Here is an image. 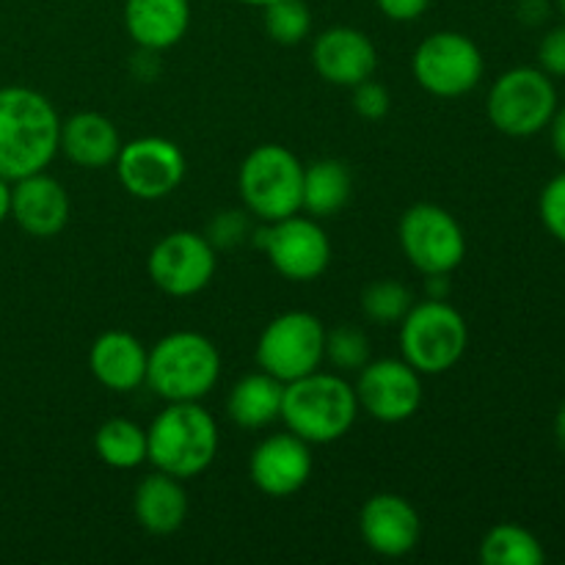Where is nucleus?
<instances>
[{
	"label": "nucleus",
	"mask_w": 565,
	"mask_h": 565,
	"mask_svg": "<svg viewBox=\"0 0 565 565\" xmlns=\"http://www.w3.org/2000/svg\"><path fill=\"white\" fill-rule=\"evenodd\" d=\"M61 119L44 94L28 86L0 88V177L9 182L44 171L58 154Z\"/></svg>",
	"instance_id": "nucleus-1"
},
{
	"label": "nucleus",
	"mask_w": 565,
	"mask_h": 565,
	"mask_svg": "<svg viewBox=\"0 0 565 565\" xmlns=\"http://www.w3.org/2000/svg\"><path fill=\"white\" fill-rule=\"evenodd\" d=\"M248 478L274 500H287L298 494L312 478V445L298 439L296 434L265 436L248 458Z\"/></svg>",
	"instance_id": "nucleus-15"
},
{
	"label": "nucleus",
	"mask_w": 565,
	"mask_h": 565,
	"mask_svg": "<svg viewBox=\"0 0 565 565\" xmlns=\"http://www.w3.org/2000/svg\"><path fill=\"white\" fill-rule=\"evenodd\" d=\"M326 359L340 373H359L370 362V340L359 326H337L326 331Z\"/></svg>",
	"instance_id": "nucleus-29"
},
{
	"label": "nucleus",
	"mask_w": 565,
	"mask_h": 565,
	"mask_svg": "<svg viewBox=\"0 0 565 565\" xmlns=\"http://www.w3.org/2000/svg\"><path fill=\"white\" fill-rule=\"evenodd\" d=\"M94 452L99 461L110 469H136L147 463L149 445H147V430L138 423L125 417L105 419L94 434Z\"/></svg>",
	"instance_id": "nucleus-25"
},
{
	"label": "nucleus",
	"mask_w": 565,
	"mask_h": 565,
	"mask_svg": "<svg viewBox=\"0 0 565 565\" xmlns=\"http://www.w3.org/2000/svg\"><path fill=\"white\" fill-rule=\"evenodd\" d=\"M312 66L326 83L353 88L379 70V50L359 28L334 25L312 44Z\"/></svg>",
	"instance_id": "nucleus-17"
},
{
	"label": "nucleus",
	"mask_w": 565,
	"mask_h": 565,
	"mask_svg": "<svg viewBox=\"0 0 565 565\" xmlns=\"http://www.w3.org/2000/svg\"><path fill=\"white\" fill-rule=\"evenodd\" d=\"M248 235V221L246 215L237 213V210H224V213L215 215L207 226V241L213 243L215 252L218 248H232L237 243L246 241Z\"/></svg>",
	"instance_id": "nucleus-32"
},
{
	"label": "nucleus",
	"mask_w": 565,
	"mask_h": 565,
	"mask_svg": "<svg viewBox=\"0 0 565 565\" xmlns=\"http://www.w3.org/2000/svg\"><path fill=\"white\" fill-rule=\"evenodd\" d=\"M359 408L379 423L397 425L423 406V375L406 359H375L359 370Z\"/></svg>",
	"instance_id": "nucleus-14"
},
{
	"label": "nucleus",
	"mask_w": 565,
	"mask_h": 565,
	"mask_svg": "<svg viewBox=\"0 0 565 565\" xmlns=\"http://www.w3.org/2000/svg\"><path fill=\"white\" fill-rule=\"evenodd\" d=\"M414 81L439 99L475 92L483 81L486 61L478 44L458 31H436L419 42L412 58Z\"/></svg>",
	"instance_id": "nucleus-9"
},
{
	"label": "nucleus",
	"mask_w": 565,
	"mask_h": 565,
	"mask_svg": "<svg viewBox=\"0 0 565 565\" xmlns=\"http://www.w3.org/2000/svg\"><path fill=\"white\" fill-rule=\"evenodd\" d=\"M359 412L356 390L342 375L315 370L285 384L279 419L307 445H331L351 434Z\"/></svg>",
	"instance_id": "nucleus-2"
},
{
	"label": "nucleus",
	"mask_w": 565,
	"mask_h": 565,
	"mask_svg": "<svg viewBox=\"0 0 565 565\" xmlns=\"http://www.w3.org/2000/svg\"><path fill=\"white\" fill-rule=\"evenodd\" d=\"M480 561L486 565H544L546 552L539 535L522 524H497L480 541Z\"/></svg>",
	"instance_id": "nucleus-26"
},
{
	"label": "nucleus",
	"mask_w": 565,
	"mask_h": 565,
	"mask_svg": "<svg viewBox=\"0 0 565 565\" xmlns=\"http://www.w3.org/2000/svg\"><path fill=\"white\" fill-rule=\"evenodd\" d=\"M265 11V31L276 44H301L312 31V11L303 0H270L263 6Z\"/></svg>",
	"instance_id": "nucleus-28"
},
{
	"label": "nucleus",
	"mask_w": 565,
	"mask_h": 565,
	"mask_svg": "<svg viewBox=\"0 0 565 565\" xmlns=\"http://www.w3.org/2000/svg\"><path fill=\"white\" fill-rule=\"evenodd\" d=\"M218 441V425L202 403H169L147 430V461L158 472L191 480L213 467Z\"/></svg>",
	"instance_id": "nucleus-3"
},
{
	"label": "nucleus",
	"mask_w": 565,
	"mask_h": 565,
	"mask_svg": "<svg viewBox=\"0 0 565 565\" xmlns=\"http://www.w3.org/2000/svg\"><path fill=\"white\" fill-rule=\"evenodd\" d=\"M114 166L121 188L141 202L171 196L182 185L188 169L182 149L163 136H143L121 143Z\"/></svg>",
	"instance_id": "nucleus-13"
},
{
	"label": "nucleus",
	"mask_w": 565,
	"mask_h": 565,
	"mask_svg": "<svg viewBox=\"0 0 565 565\" xmlns=\"http://www.w3.org/2000/svg\"><path fill=\"white\" fill-rule=\"evenodd\" d=\"M9 204H11V182L0 177V224L9 218Z\"/></svg>",
	"instance_id": "nucleus-38"
},
{
	"label": "nucleus",
	"mask_w": 565,
	"mask_h": 565,
	"mask_svg": "<svg viewBox=\"0 0 565 565\" xmlns=\"http://www.w3.org/2000/svg\"><path fill=\"white\" fill-rule=\"evenodd\" d=\"M241 3H246V6H259V9H263V6H268L270 0H241Z\"/></svg>",
	"instance_id": "nucleus-40"
},
{
	"label": "nucleus",
	"mask_w": 565,
	"mask_h": 565,
	"mask_svg": "<svg viewBox=\"0 0 565 565\" xmlns=\"http://www.w3.org/2000/svg\"><path fill=\"white\" fill-rule=\"evenodd\" d=\"M121 149L119 130L108 116L97 110H81L61 121L58 152H64L81 169H105Z\"/></svg>",
	"instance_id": "nucleus-21"
},
{
	"label": "nucleus",
	"mask_w": 565,
	"mask_h": 565,
	"mask_svg": "<svg viewBox=\"0 0 565 565\" xmlns=\"http://www.w3.org/2000/svg\"><path fill=\"white\" fill-rule=\"evenodd\" d=\"M557 110V88L544 70L516 66L500 75L486 99L491 125L511 138H530L546 130Z\"/></svg>",
	"instance_id": "nucleus-7"
},
{
	"label": "nucleus",
	"mask_w": 565,
	"mask_h": 565,
	"mask_svg": "<svg viewBox=\"0 0 565 565\" xmlns=\"http://www.w3.org/2000/svg\"><path fill=\"white\" fill-rule=\"evenodd\" d=\"M125 28L141 50H169L191 28L188 0H125Z\"/></svg>",
	"instance_id": "nucleus-20"
},
{
	"label": "nucleus",
	"mask_w": 565,
	"mask_h": 565,
	"mask_svg": "<svg viewBox=\"0 0 565 565\" xmlns=\"http://www.w3.org/2000/svg\"><path fill=\"white\" fill-rule=\"evenodd\" d=\"M132 513L136 522L152 535H171L185 524L188 519V494L182 480L158 472L141 480L132 494Z\"/></svg>",
	"instance_id": "nucleus-22"
},
{
	"label": "nucleus",
	"mask_w": 565,
	"mask_h": 565,
	"mask_svg": "<svg viewBox=\"0 0 565 565\" xmlns=\"http://www.w3.org/2000/svg\"><path fill=\"white\" fill-rule=\"evenodd\" d=\"M412 307V290L397 279L370 281L362 290V315L375 326H401Z\"/></svg>",
	"instance_id": "nucleus-27"
},
{
	"label": "nucleus",
	"mask_w": 565,
	"mask_h": 565,
	"mask_svg": "<svg viewBox=\"0 0 565 565\" xmlns=\"http://www.w3.org/2000/svg\"><path fill=\"white\" fill-rule=\"evenodd\" d=\"M221 379V353L199 331H171L147 359V386L166 403H196Z\"/></svg>",
	"instance_id": "nucleus-4"
},
{
	"label": "nucleus",
	"mask_w": 565,
	"mask_h": 565,
	"mask_svg": "<svg viewBox=\"0 0 565 565\" xmlns=\"http://www.w3.org/2000/svg\"><path fill=\"white\" fill-rule=\"evenodd\" d=\"M215 268H218V257H215L213 243L207 241V235L188 230L160 237L147 259L149 279L171 298L199 296L213 281Z\"/></svg>",
	"instance_id": "nucleus-12"
},
{
	"label": "nucleus",
	"mask_w": 565,
	"mask_h": 565,
	"mask_svg": "<svg viewBox=\"0 0 565 565\" xmlns=\"http://www.w3.org/2000/svg\"><path fill=\"white\" fill-rule=\"evenodd\" d=\"M353 180L351 171L342 160L323 158L315 160L303 169L301 188V213L312 218H331L351 202Z\"/></svg>",
	"instance_id": "nucleus-24"
},
{
	"label": "nucleus",
	"mask_w": 565,
	"mask_h": 565,
	"mask_svg": "<svg viewBox=\"0 0 565 565\" xmlns=\"http://www.w3.org/2000/svg\"><path fill=\"white\" fill-rule=\"evenodd\" d=\"M257 246L268 254L276 274L287 281H315L331 263V241L312 215H287L257 232Z\"/></svg>",
	"instance_id": "nucleus-11"
},
{
	"label": "nucleus",
	"mask_w": 565,
	"mask_h": 565,
	"mask_svg": "<svg viewBox=\"0 0 565 565\" xmlns=\"http://www.w3.org/2000/svg\"><path fill=\"white\" fill-rule=\"evenodd\" d=\"M392 108V97L386 92V86H381L379 81L367 77V81L356 83L353 86V110H356L362 119L367 121H381Z\"/></svg>",
	"instance_id": "nucleus-31"
},
{
	"label": "nucleus",
	"mask_w": 565,
	"mask_h": 565,
	"mask_svg": "<svg viewBox=\"0 0 565 565\" xmlns=\"http://www.w3.org/2000/svg\"><path fill=\"white\" fill-rule=\"evenodd\" d=\"M326 359V326L303 309L281 312L270 320L257 340L259 370L281 384L320 370Z\"/></svg>",
	"instance_id": "nucleus-8"
},
{
	"label": "nucleus",
	"mask_w": 565,
	"mask_h": 565,
	"mask_svg": "<svg viewBox=\"0 0 565 565\" xmlns=\"http://www.w3.org/2000/svg\"><path fill=\"white\" fill-rule=\"evenodd\" d=\"M359 535L364 546L381 557H406L417 550L423 522L419 513L406 497L401 494H373L359 513Z\"/></svg>",
	"instance_id": "nucleus-16"
},
{
	"label": "nucleus",
	"mask_w": 565,
	"mask_h": 565,
	"mask_svg": "<svg viewBox=\"0 0 565 565\" xmlns=\"http://www.w3.org/2000/svg\"><path fill=\"white\" fill-rule=\"evenodd\" d=\"M555 439H557V447L565 452V401L563 406L557 408V417H555Z\"/></svg>",
	"instance_id": "nucleus-39"
},
{
	"label": "nucleus",
	"mask_w": 565,
	"mask_h": 565,
	"mask_svg": "<svg viewBox=\"0 0 565 565\" xmlns=\"http://www.w3.org/2000/svg\"><path fill=\"white\" fill-rule=\"evenodd\" d=\"M539 213L544 221L546 232H550L555 241L565 243V171L563 174L552 177L544 185L539 199Z\"/></svg>",
	"instance_id": "nucleus-30"
},
{
	"label": "nucleus",
	"mask_w": 565,
	"mask_h": 565,
	"mask_svg": "<svg viewBox=\"0 0 565 565\" xmlns=\"http://www.w3.org/2000/svg\"><path fill=\"white\" fill-rule=\"evenodd\" d=\"M147 359L149 351L138 337H132L130 331L110 329L94 340L88 351V367L97 384L125 395L147 384Z\"/></svg>",
	"instance_id": "nucleus-19"
},
{
	"label": "nucleus",
	"mask_w": 565,
	"mask_h": 565,
	"mask_svg": "<svg viewBox=\"0 0 565 565\" xmlns=\"http://www.w3.org/2000/svg\"><path fill=\"white\" fill-rule=\"evenodd\" d=\"M469 345V326L452 303L425 298L401 320V353L419 375L456 367Z\"/></svg>",
	"instance_id": "nucleus-6"
},
{
	"label": "nucleus",
	"mask_w": 565,
	"mask_h": 565,
	"mask_svg": "<svg viewBox=\"0 0 565 565\" xmlns=\"http://www.w3.org/2000/svg\"><path fill=\"white\" fill-rule=\"evenodd\" d=\"M550 14V6L546 0H519V17H522L527 25H541Z\"/></svg>",
	"instance_id": "nucleus-35"
},
{
	"label": "nucleus",
	"mask_w": 565,
	"mask_h": 565,
	"mask_svg": "<svg viewBox=\"0 0 565 565\" xmlns=\"http://www.w3.org/2000/svg\"><path fill=\"white\" fill-rule=\"evenodd\" d=\"M401 248L423 276L452 274L467 257V235L450 210L434 202H419L403 213Z\"/></svg>",
	"instance_id": "nucleus-10"
},
{
	"label": "nucleus",
	"mask_w": 565,
	"mask_h": 565,
	"mask_svg": "<svg viewBox=\"0 0 565 565\" xmlns=\"http://www.w3.org/2000/svg\"><path fill=\"white\" fill-rule=\"evenodd\" d=\"M72 204L66 188L55 177L36 171L31 177L11 182L9 215L17 221L25 235L31 237H55L70 224Z\"/></svg>",
	"instance_id": "nucleus-18"
},
{
	"label": "nucleus",
	"mask_w": 565,
	"mask_h": 565,
	"mask_svg": "<svg viewBox=\"0 0 565 565\" xmlns=\"http://www.w3.org/2000/svg\"><path fill=\"white\" fill-rule=\"evenodd\" d=\"M425 290H428V298L447 301V296H450V274L425 276Z\"/></svg>",
	"instance_id": "nucleus-37"
},
{
	"label": "nucleus",
	"mask_w": 565,
	"mask_h": 565,
	"mask_svg": "<svg viewBox=\"0 0 565 565\" xmlns=\"http://www.w3.org/2000/svg\"><path fill=\"white\" fill-rule=\"evenodd\" d=\"M539 70L550 77H565V25L552 28L539 44Z\"/></svg>",
	"instance_id": "nucleus-33"
},
{
	"label": "nucleus",
	"mask_w": 565,
	"mask_h": 565,
	"mask_svg": "<svg viewBox=\"0 0 565 565\" xmlns=\"http://www.w3.org/2000/svg\"><path fill=\"white\" fill-rule=\"evenodd\" d=\"M381 14L392 22H414L428 11L430 0H375Z\"/></svg>",
	"instance_id": "nucleus-34"
},
{
	"label": "nucleus",
	"mask_w": 565,
	"mask_h": 565,
	"mask_svg": "<svg viewBox=\"0 0 565 565\" xmlns=\"http://www.w3.org/2000/svg\"><path fill=\"white\" fill-rule=\"evenodd\" d=\"M303 166L281 143H259L237 171V191L252 215L265 224L301 213Z\"/></svg>",
	"instance_id": "nucleus-5"
},
{
	"label": "nucleus",
	"mask_w": 565,
	"mask_h": 565,
	"mask_svg": "<svg viewBox=\"0 0 565 565\" xmlns=\"http://www.w3.org/2000/svg\"><path fill=\"white\" fill-rule=\"evenodd\" d=\"M285 384L265 370L248 373L237 381L226 397V414L246 430H263L281 417Z\"/></svg>",
	"instance_id": "nucleus-23"
},
{
	"label": "nucleus",
	"mask_w": 565,
	"mask_h": 565,
	"mask_svg": "<svg viewBox=\"0 0 565 565\" xmlns=\"http://www.w3.org/2000/svg\"><path fill=\"white\" fill-rule=\"evenodd\" d=\"M550 136H552V149H555L557 158L565 163V108H557L555 116H552Z\"/></svg>",
	"instance_id": "nucleus-36"
},
{
	"label": "nucleus",
	"mask_w": 565,
	"mask_h": 565,
	"mask_svg": "<svg viewBox=\"0 0 565 565\" xmlns=\"http://www.w3.org/2000/svg\"><path fill=\"white\" fill-rule=\"evenodd\" d=\"M557 6H561V14H563V20H565V0H557Z\"/></svg>",
	"instance_id": "nucleus-41"
}]
</instances>
